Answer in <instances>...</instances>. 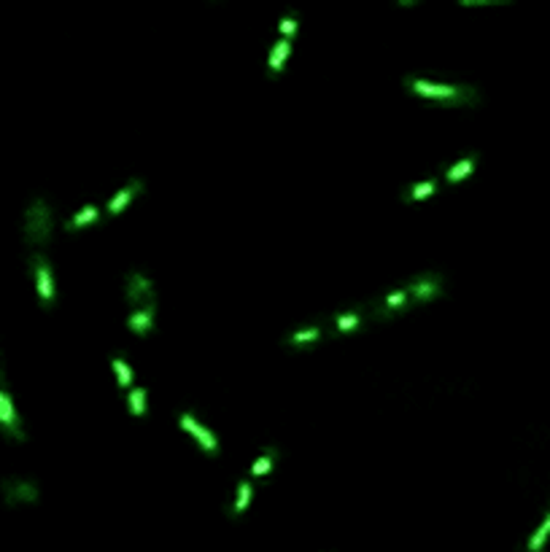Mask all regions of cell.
I'll return each mask as SVG.
<instances>
[{
  "label": "cell",
  "mask_w": 550,
  "mask_h": 552,
  "mask_svg": "<svg viewBox=\"0 0 550 552\" xmlns=\"http://www.w3.org/2000/svg\"><path fill=\"white\" fill-rule=\"evenodd\" d=\"M321 340V329L318 326H307V329H300L294 331L292 337L286 340V345H292V348H305V345H313Z\"/></svg>",
  "instance_id": "e0dca14e"
},
{
  "label": "cell",
  "mask_w": 550,
  "mask_h": 552,
  "mask_svg": "<svg viewBox=\"0 0 550 552\" xmlns=\"http://www.w3.org/2000/svg\"><path fill=\"white\" fill-rule=\"evenodd\" d=\"M127 405H130V412L135 417H143L148 412V402H146V388L143 385H135L133 391L127 393Z\"/></svg>",
  "instance_id": "9a60e30c"
},
{
  "label": "cell",
  "mask_w": 550,
  "mask_h": 552,
  "mask_svg": "<svg viewBox=\"0 0 550 552\" xmlns=\"http://www.w3.org/2000/svg\"><path fill=\"white\" fill-rule=\"evenodd\" d=\"M550 536V512L545 515V523L537 528V533L531 536V541H529V552H539L542 550V544H545V539Z\"/></svg>",
  "instance_id": "7402d4cb"
},
{
  "label": "cell",
  "mask_w": 550,
  "mask_h": 552,
  "mask_svg": "<svg viewBox=\"0 0 550 552\" xmlns=\"http://www.w3.org/2000/svg\"><path fill=\"white\" fill-rule=\"evenodd\" d=\"M289 51H292V41H286V38H278L275 41V46L270 51V75H278L283 71V62L289 57Z\"/></svg>",
  "instance_id": "8fae6325"
},
{
  "label": "cell",
  "mask_w": 550,
  "mask_h": 552,
  "mask_svg": "<svg viewBox=\"0 0 550 552\" xmlns=\"http://www.w3.org/2000/svg\"><path fill=\"white\" fill-rule=\"evenodd\" d=\"M404 89L413 92L424 100H434L440 105H469L477 103L475 86L464 84H437V81H427V78H416V75H404Z\"/></svg>",
  "instance_id": "6da1fadb"
},
{
  "label": "cell",
  "mask_w": 550,
  "mask_h": 552,
  "mask_svg": "<svg viewBox=\"0 0 550 552\" xmlns=\"http://www.w3.org/2000/svg\"><path fill=\"white\" fill-rule=\"evenodd\" d=\"M275 461H278V450H275V447H265L262 455L251 464V472H248V474H251V477H265V474H270V469L275 467Z\"/></svg>",
  "instance_id": "5bb4252c"
},
{
  "label": "cell",
  "mask_w": 550,
  "mask_h": 552,
  "mask_svg": "<svg viewBox=\"0 0 550 552\" xmlns=\"http://www.w3.org/2000/svg\"><path fill=\"white\" fill-rule=\"evenodd\" d=\"M3 493H6V501L16 504V501H36L38 499V488L27 479H11L3 485Z\"/></svg>",
  "instance_id": "30bf717a"
},
{
  "label": "cell",
  "mask_w": 550,
  "mask_h": 552,
  "mask_svg": "<svg viewBox=\"0 0 550 552\" xmlns=\"http://www.w3.org/2000/svg\"><path fill=\"white\" fill-rule=\"evenodd\" d=\"M251 496H254V485H251L248 479H243V482L238 485V496H235V504H233V515L235 517L243 515L248 501H251Z\"/></svg>",
  "instance_id": "ac0fdd59"
},
{
  "label": "cell",
  "mask_w": 550,
  "mask_h": 552,
  "mask_svg": "<svg viewBox=\"0 0 550 552\" xmlns=\"http://www.w3.org/2000/svg\"><path fill=\"white\" fill-rule=\"evenodd\" d=\"M0 426L3 431L14 437V439H25V431H22V423H19V415H16V410H14V402H11V393L6 391V388H0Z\"/></svg>",
  "instance_id": "5b68a950"
},
{
  "label": "cell",
  "mask_w": 550,
  "mask_h": 552,
  "mask_svg": "<svg viewBox=\"0 0 550 552\" xmlns=\"http://www.w3.org/2000/svg\"><path fill=\"white\" fill-rule=\"evenodd\" d=\"M362 326V313L359 310H351V313H340L337 318H335V329L345 334V331H354Z\"/></svg>",
  "instance_id": "ffe728a7"
},
{
  "label": "cell",
  "mask_w": 550,
  "mask_h": 552,
  "mask_svg": "<svg viewBox=\"0 0 550 552\" xmlns=\"http://www.w3.org/2000/svg\"><path fill=\"white\" fill-rule=\"evenodd\" d=\"M54 229L51 208L44 197H36L25 213V240L30 246H46Z\"/></svg>",
  "instance_id": "7a4b0ae2"
},
{
  "label": "cell",
  "mask_w": 550,
  "mask_h": 552,
  "mask_svg": "<svg viewBox=\"0 0 550 552\" xmlns=\"http://www.w3.org/2000/svg\"><path fill=\"white\" fill-rule=\"evenodd\" d=\"M434 189H437V181H424V184H418V186H413V189L402 192V199L404 202H418V199H427V197L434 194Z\"/></svg>",
  "instance_id": "d6986e66"
},
{
  "label": "cell",
  "mask_w": 550,
  "mask_h": 552,
  "mask_svg": "<svg viewBox=\"0 0 550 552\" xmlns=\"http://www.w3.org/2000/svg\"><path fill=\"white\" fill-rule=\"evenodd\" d=\"M407 302H410L407 288H397V291H392L389 296H383V305H378L375 316H389V313H397V310H402Z\"/></svg>",
  "instance_id": "7c38bea8"
},
{
  "label": "cell",
  "mask_w": 550,
  "mask_h": 552,
  "mask_svg": "<svg viewBox=\"0 0 550 552\" xmlns=\"http://www.w3.org/2000/svg\"><path fill=\"white\" fill-rule=\"evenodd\" d=\"M33 270H36V286L38 296H41V305L51 307L54 305V281H51V267L44 256L33 259Z\"/></svg>",
  "instance_id": "52a82bcc"
},
{
  "label": "cell",
  "mask_w": 550,
  "mask_h": 552,
  "mask_svg": "<svg viewBox=\"0 0 550 552\" xmlns=\"http://www.w3.org/2000/svg\"><path fill=\"white\" fill-rule=\"evenodd\" d=\"M181 429L189 431L192 437H195L200 444H203V450L210 455H219V439H216V434L210 429H205L203 423H197L195 415H189V412H183L181 415Z\"/></svg>",
  "instance_id": "8992f818"
},
{
  "label": "cell",
  "mask_w": 550,
  "mask_h": 552,
  "mask_svg": "<svg viewBox=\"0 0 550 552\" xmlns=\"http://www.w3.org/2000/svg\"><path fill=\"white\" fill-rule=\"evenodd\" d=\"M297 27H300V19H297L294 14H289V16H283L281 22H278V33H281V36L289 41V36H294V33H297Z\"/></svg>",
  "instance_id": "603a6c76"
},
{
  "label": "cell",
  "mask_w": 550,
  "mask_h": 552,
  "mask_svg": "<svg viewBox=\"0 0 550 552\" xmlns=\"http://www.w3.org/2000/svg\"><path fill=\"white\" fill-rule=\"evenodd\" d=\"M124 299L127 305H133L135 310L148 305H157V291H154V283L143 272H130L127 281H124Z\"/></svg>",
  "instance_id": "3957f363"
},
{
  "label": "cell",
  "mask_w": 550,
  "mask_h": 552,
  "mask_svg": "<svg viewBox=\"0 0 550 552\" xmlns=\"http://www.w3.org/2000/svg\"><path fill=\"white\" fill-rule=\"evenodd\" d=\"M141 192H143V181H138V178H135V181H130V184L124 186V189H119V192L113 194V199H111L108 205H106V213H108V216H119V213H122V210L127 208V205H130V202H133V199L141 194Z\"/></svg>",
  "instance_id": "ba28073f"
},
{
  "label": "cell",
  "mask_w": 550,
  "mask_h": 552,
  "mask_svg": "<svg viewBox=\"0 0 550 552\" xmlns=\"http://www.w3.org/2000/svg\"><path fill=\"white\" fill-rule=\"evenodd\" d=\"M113 369H116V380H119V388H122V391L133 388V369H130V364H127L122 356L113 358Z\"/></svg>",
  "instance_id": "44dd1931"
},
{
  "label": "cell",
  "mask_w": 550,
  "mask_h": 552,
  "mask_svg": "<svg viewBox=\"0 0 550 552\" xmlns=\"http://www.w3.org/2000/svg\"><path fill=\"white\" fill-rule=\"evenodd\" d=\"M407 294L416 302H432L442 294V275L437 272H427V275H418L407 286Z\"/></svg>",
  "instance_id": "277c9868"
},
{
  "label": "cell",
  "mask_w": 550,
  "mask_h": 552,
  "mask_svg": "<svg viewBox=\"0 0 550 552\" xmlns=\"http://www.w3.org/2000/svg\"><path fill=\"white\" fill-rule=\"evenodd\" d=\"M475 162H477V154H469V157H464L462 162H456V165L448 167V172H445V181H448V184H459V181L469 178V172L475 170Z\"/></svg>",
  "instance_id": "4fadbf2b"
},
{
  "label": "cell",
  "mask_w": 550,
  "mask_h": 552,
  "mask_svg": "<svg viewBox=\"0 0 550 552\" xmlns=\"http://www.w3.org/2000/svg\"><path fill=\"white\" fill-rule=\"evenodd\" d=\"M98 219H100L98 205H86L84 210H78L73 219L65 224V229H68V232H73V229H81V226H86V224H92V221H98Z\"/></svg>",
  "instance_id": "2e32d148"
},
{
  "label": "cell",
  "mask_w": 550,
  "mask_h": 552,
  "mask_svg": "<svg viewBox=\"0 0 550 552\" xmlns=\"http://www.w3.org/2000/svg\"><path fill=\"white\" fill-rule=\"evenodd\" d=\"M154 313H157V305L141 307V310H133L127 316V329L138 334V337H146L148 331L154 329Z\"/></svg>",
  "instance_id": "9c48e42d"
}]
</instances>
